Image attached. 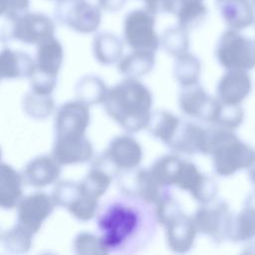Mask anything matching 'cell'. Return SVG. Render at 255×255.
Listing matches in <instances>:
<instances>
[{"label":"cell","mask_w":255,"mask_h":255,"mask_svg":"<svg viewBox=\"0 0 255 255\" xmlns=\"http://www.w3.org/2000/svg\"><path fill=\"white\" fill-rule=\"evenodd\" d=\"M96 217L108 254L141 252L153 240L158 225L154 204L122 192L100 205Z\"/></svg>","instance_id":"obj_1"},{"label":"cell","mask_w":255,"mask_h":255,"mask_svg":"<svg viewBox=\"0 0 255 255\" xmlns=\"http://www.w3.org/2000/svg\"><path fill=\"white\" fill-rule=\"evenodd\" d=\"M152 94L137 79L125 78L108 91L107 114L128 132L146 128L151 116Z\"/></svg>","instance_id":"obj_2"},{"label":"cell","mask_w":255,"mask_h":255,"mask_svg":"<svg viewBox=\"0 0 255 255\" xmlns=\"http://www.w3.org/2000/svg\"><path fill=\"white\" fill-rule=\"evenodd\" d=\"M208 155L214 171L223 177L242 169H249L255 162V149L240 139L234 130L213 127L209 128Z\"/></svg>","instance_id":"obj_3"},{"label":"cell","mask_w":255,"mask_h":255,"mask_svg":"<svg viewBox=\"0 0 255 255\" xmlns=\"http://www.w3.org/2000/svg\"><path fill=\"white\" fill-rule=\"evenodd\" d=\"M55 31L56 25L51 17L27 11L13 20H3L1 39L3 42L14 39L24 44L38 45L55 37Z\"/></svg>","instance_id":"obj_4"},{"label":"cell","mask_w":255,"mask_h":255,"mask_svg":"<svg viewBox=\"0 0 255 255\" xmlns=\"http://www.w3.org/2000/svg\"><path fill=\"white\" fill-rule=\"evenodd\" d=\"M215 56L225 70L251 71L255 68V39L227 29L219 37Z\"/></svg>","instance_id":"obj_5"},{"label":"cell","mask_w":255,"mask_h":255,"mask_svg":"<svg viewBox=\"0 0 255 255\" xmlns=\"http://www.w3.org/2000/svg\"><path fill=\"white\" fill-rule=\"evenodd\" d=\"M141 159L142 147L138 141L130 135L122 134L115 136L92 164L105 168L116 178L122 171L138 167Z\"/></svg>","instance_id":"obj_6"},{"label":"cell","mask_w":255,"mask_h":255,"mask_svg":"<svg viewBox=\"0 0 255 255\" xmlns=\"http://www.w3.org/2000/svg\"><path fill=\"white\" fill-rule=\"evenodd\" d=\"M199 234L215 243L229 240L234 214L224 200H213L201 204L191 216Z\"/></svg>","instance_id":"obj_7"},{"label":"cell","mask_w":255,"mask_h":255,"mask_svg":"<svg viewBox=\"0 0 255 255\" xmlns=\"http://www.w3.org/2000/svg\"><path fill=\"white\" fill-rule=\"evenodd\" d=\"M54 16L60 25L81 34L96 32L102 21L101 8L87 0H57Z\"/></svg>","instance_id":"obj_8"},{"label":"cell","mask_w":255,"mask_h":255,"mask_svg":"<svg viewBox=\"0 0 255 255\" xmlns=\"http://www.w3.org/2000/svg\"><path fill=\"white\" fill-rule=\"evenodd\" d=\"M155 14L144 8L129 11L123 25L125 43L132 50L156 52L160 40L155 32Z\"/></svg>","instance_id":"obj_9"},{"label":"cell","mask_w":255,"mask_h":255,"mask_svg":"<svg viewBox=\"0 0 255 255\" xmlns=\"http://www.w3.org/2000/svg\"><path fill=\"white\" fill-rule=\"evenodd\" d=\"M119 189L122 193L140 198L155 204L168 190L161 186L152 176L149 169L135 167L120 172L117 177Z\"/></svg>","instance_id":"obj_10"},{"label":"cell","mask_w":255,"mask_h":255,"mask_svg":"<svg viewBox=\"0 0 255 255\" xmlns=\"http://www.w3.org/2000/svg\"><path fill=\"white\" fill-rule=\"evenodd\" d=\"M56 206L52 195L46 192L37 191L24 196L17 206V223L36 234Z\"/></svg>","instance_id":"obj_11"},{"label":"cell","mask_w":255,"mask_h":255,"mask_svg":"<svg viewBox=\"0 0 255 255\" xmlns=\"http://www.w3.org/2000/svg\"><path fill=\"white\" fill-rule=\"evenodd\" d=\"M90 106L75 100L66 102L56 112L55 136L84 135L90 125Z\"/></svg>","instance_id":"obj_12"},{"label":"cell","mask_w":255,"mask_h":255,"mask_svg":"<svg viewBox=\"0 0 255 255\" xmlns=\"http://www.w3.org/2000/svg\"><path fill=\"white\" fill-rule=\"evenodd\" d=\"M175 186L188 191L200 204L213 201L218 191L216 181L201 172L193 162L187 160H183Z\"/></svg>","instance_id":"obj_13"},{"label":"cell","mask_w":255,"mask_h":255,"mask_svg":"<svg viewBox=\"0 0 255 255\" xmlns=\"http://www.w3.org/2000/svg\"><path fill=\"white\" fill-rule=\"evenodd\" d=\"M217 105L218 99L209 96L198 83L181 87L178 94V106L184 115L209 124L212 122Z\"/></svg>","instance_id":"obj_14"},{"label":"cell","mask_w":255,"mask_h":255,"mask_svg":"<svg viewBox=\"0 0 255 255\" xmlns=\"http://www.w3.org/2000/svg\"><path fill=\"white\" fill-rule=\"evenodd\" d=\"M209 128L191 122L181 121L175 133L166 144L171 150L186 154H208Z\"/></svg>","instance_id":"obj_15"},{"label":"cell","mask_w":255,"mask_h":255,"mask_svg":"<svg viewBox=\"0 0 255 255\" xmlns=\"http://www.w3.org/2000/svg\"><path fill=\"white\" fill-rule=\"evenodd\" d=\"M51 155L61 165L83 163L93 158L94 147L86 134L55 136Z\"/></svg>","instance_id":"obj_16"},{"label":"cell","mask_w":255,"mask_h":255,"mask_svg":"<svg viewBox=\"0 0 255 255\" xmlns=\"http://www.w3.org/2000/svg\"><path fill=\"white\" fill-rule=\"evenodd\" d=\"M252 79L247 71L226 70L216 86V98L225 104L241 105L252 91Z\"/></svg>","instance_id":"obj_17"},{"label":"cell","mask_w":255,"mask_h":255,"mask_svg":"<svg viewBox=\"0 0 255 255\" xmlns=\"http://www.w3.org/2000/svg\"><path fill=\"white\" fill-rule=\"evenodd\" d=\"M164 229L167 247L177 254L187 253L193 247L198 233L192 217L183 212L170 220Z\"/></svg>","instance_id":"obj_18"},{"label":"cell","mask_w":255,"mask_h":255,"mask_svg":"<svg viewBox=\"0 0 255 255\" xmlns=\"http://www.w3.org/2000/svg\"><path fill=\"white\" fill-rule=\"evenodd\" d=\"M214 4L228 29L241 31L255 24L252 0H215Z\"/></svg>","instance_id":"obj_19"},{"label":"cell","mask_w":255,"mask_h":255,"mask_svg":"<svg viewBox=\"0 0 255 255\" xmlns=\"http://www.w3.org/2000/svg\"><path fill=\"white\" fill-rule=\"evenodd\" d=\"M61 164L52 155H39L25 166V183L35 188H42L56 182L61 175Z\"/></svg>","instance_id":"obj_20"},{"label":"cell","mask_w":255,"mask_h":255,"mask_svg":"<svg viewBox=\"0 0 255 255\" xmlns=\"http://www.w3.org/2000/svg\"><path fill=\"white\" fill-rule=\"evenodd\" d=\"M35 59L29 54L3 48L0 53V74L2 79L30 78L35 72Z\"/></svg>","instance_id":"obj_21"},{"label":"cell","mask_w":255,"mask_h":255,"mask_svg":"<svg viewBox=\"0 0 255 255\" xmlns=\"http://www.w3.org/2000/svg\"><path fill=\"white\" fill-rule=\"evenodd\" d=\"M23 174L10 164L2 161L0 166V206L13 209L18 206L23 196Z\"/></svg>","instance_id":"obj_22"},{"label":"cell","mask_w":255,"mask_h":255,"mask_svg":"<svg viewBox=\"0 0 255 255\" xmlns=\"http://www.w3.org/2000/svg\"><path fill=\"white\" fill-rule=\"evenodd\" d=\"M64 60V49L61 42L52 37L37 45L36 70L58 77Z\"/></svg>","instance_id":"obj_23"},{"label":"cell","mask_w":255,"mask_h":255,"mask_svg":"<svg viewBox=\"0 0 255 255\" xmlns=\"http://www.w3.org/2000/svg\"><path fill=\"white\" fill-rule=\"evenodd\" d=\"M255 237V191L250 193L242 209L234 214L229 240L244 242Z\"/></svg>","instance_id":"obj_24"},{"label":"cell","mask_w":255,"mask_h":255,"mask_svg":"<svg viewBox=\"0 0 255 255\" xmlns=\"http://www.w3.org/2000/svg\"><path fill=\"white\" fill-rule=\"evenodd\" d=\"M155 64V52L132 50L118 62V71L126 78L138 79L152 71Z\"/></svg>","instance_id":"obj_25"},{"label":"cell","mask_w":255,"mask_h":255,"mask_svg":"<svg viewBox=\"0 0 255 255\" xmlns=\"http://www.w3.org/2000/svg\"><path fill=\"white\" fill-rule=\"evenodd\" d=\"M207 12L204 0H173L172 14L175 15L177 24L187 31L199 27Z\"/></svg>","instance_id":"obj_26"},{"label":"cell","mask_w":255,"mask_h":255,"mask_svg":"<svg viewBox=\"0 0 255 255\" xmlns=\"http://www.w3.org/2000/svg\"><path fill=\"white\" fill-rule=\"evenodd\" d=\"M124 43L114 33H98L93 40V53L96 60L103 65L118 63L123 55Z\"/></svg>","instance_id":"obj_27"},{"label":"cell","mask_w":255,"mask_h":255,"mask_svg":"<svg viewBox=\"0 0 255 255\" xmlns=\"http://www.w3.org/2000/svg\"><path fill=\"white\" fill-rule=\"evenodd\" d=\"M109 89L105 82L98 76L86 75L82 77L75 86L76 100L88 105L94 106L104 104Z\"/></svg>","instance_id":"obj_28"},{"label":"cell","mask_w":255,"mask_h":255,"mask_svg":"<svg viewBox=\"0 0 255 255\" xmlns=\"http://www.w3.org/2000/svg\"><path fill=\"white\" fill-rule=\"evenodd\" d=\"M180 122L181 120L169 111L158 110L151 113L145 129L150 135L167 144L179 127Z\"/></svg>","instance_id":"obj_29"},{"label":"cell","mask_w":255,"mask_h":255,"mask_svg":"<svg viewBox=\"0 0 255 255\" xmlns=\"http://www.w3.org/2000/svg\"><path fill=\"white\" fill-rule=\"evenodd\" d=\"M183 160L175 154H166L157 158L148 169L161 186L168 188L175 185Z\"/></svg>","instance_id":"obj_30"},{"label":"cell","mask_w":255,"mask_h":255,"mask_svg":"<svg viewBox=\"0 0 255 255\" xmlns=\"http://www.w3.org/2000/svg\"><path fill=\"white\" fill-rule=\"evenodd\" d=\"M114 178L106 169L91 164V168L80 182V186L84 194L99 199L106 193Z\"/></svg>","instance_id":"obj_31"},{"label":"cell","mask_w":255,"mask_h":255,"mask_svg":"<svg viewBox=\"0 0 255 255\" xmlns=\"http://www.w3.org/2000/svg\"><path fill=\"white\" fill-rule=\"evenodd\" d=\"M201 72V63L193 54L186 52L175 58L173 74L181 87L198 83Z\"/></svg>","instance_id":"obj_32"},{"label":"cell","mask_w":255,"mask_h":255,"mask_svg":"<svg viewBox=\"0 0 255 255\" xmlns=\"http://www.w3.org/2000/svg\"><path fill=\"white\" fill-rule=\"evenodd\" d=\"M34 234L20 224L1 233V245L10 253L23 254L27 253L33 244Z\"/></svg>","instance_id":"obj_33"},{"label":"cell","mask_w":255,"mask_h":255,"mask_svg":"<svg viewBox=\"0 0 255 255\" xmlns=\"http://www.w3.org/2000/svg\"><path fill=\"white\" fill-rule=\"evenodd\" d=\"M160 46L168 55L176 58L186 52L189 48L188 31L180 27L171 26L166 28L159 37Z\"/></svg>","instance_id":"obj_34"},{"label":"cell","mask_w":255,"mask_h":255,"mask_svg":"<svg viewBox=\"0 0 255 255\" xmlns=\"http://www.w3.org/2000/svg\"><path fill=\"white\" fill-rule=\"evenodd\" d=\"M22 108L27 116L35 120H45L55 110V102L51 95L28 92L22 100Z\"/></svg>","instance_id":"obj_35"},{"label":"cell","mask_w":255,"mask_h":255,"mask_svg":"<svg viewBox=\"0 0 255 255\" xmlns=\"http://www.w3.org/2000/svg\"><path fill=\"white\" fill-rule=\"evenodd\" d=\"M244 116V109L241 105L225 104L218 100L211 125L213 127L235 130L243 123Z\"/></svg>","instance_id":"obj_36"},{"label":"cell","mask_w":255,"mask_h":255,"mask_svg":"<svg viewBox=\"0 0 255 255\" xmlns=\"http://www.w3.org/2000/svg\"><path fill=\"white\" fill-rule=\"evenodd\" d=\"M82 194L83 192L80 183L71 180H61L55 184L51 195L57 206L68 209L82 196Z\"/></svg>","instance_id":"obj_37"},{"label":"cell","mask_w":255,"mask_h":255,"mask_svg":"<svg viewBox=\"0 0 255 255\" xmlns=\"http://www.w3.org/2000/svg\"><path fill=\"white\" fill-rule=\"evenodd\" d=\"M73 249L80 255H108L101 236L91 232H80L73 241Z\"/></svg>","instance_id":"obj_38"},{"label":"cell","mask_w":255,"mask_h":255,"mask_svg":"<svg viewBox=\"0 0 255 255\" xmlns=\"http://www.w3.org/2000/svg\"><path fill=\"white\" fill-rule=\"evenodd\" d=\"M158 224L165 226L170 220L182 213L180 204L167 190L154 204Z\"/></svg>","instance_id":"obj_39"},{"label":"cell","mask_w":255,"mask_h":255,"mask_svg":"<svg viewBox=\"0 0 255 255\" xmlns=\"http://www.w3.org/2000/svg\"><path fill=\"white\" fill-rule=\"evenodd\" d=\"M99 206V199L90 197L83 193L82 196L67 210L78 220L88 221L97 214Z\"/></svg>","instance_id":"obj_40"},{"label":"cell","mask_w":255,"mask_h":255,"mask_svg":"<svg viewBox=\"0 0 255 255\" xmlns=\"http://www.w3.org/2000/svg\"><path fill=\"white\" fill-rule=\"evenodd\" d=\"M57 78L35 69L30 79V89L32 92L42 95H51L56 88Z\"/></svg>","instance_id":"obj_41"},{"label":"cell","mask_w":255,"mask_h":255,"mask_svg":"<svg viewBox=\"0 0 255 255\" xmlns=\"http://www.w3.org/2000/svg\"><path fill=\"white\" fill-rule=\"evenodd\" d=\"M30 0H1V16L3 20H13L28 11Z\"/></svg>","instance_id":"obj_42"},{"label":"cell","mask_w":255,"mask_h":255,"mask_svg":"<svg viewBox=\"0 0 255 255\" xmlns=\"http://www.w3.org/2000/svg\"><path fill=\"white\" fill-rule=\"evenodd\" d=\"M127 0H98L99 7L108 12H118L122 10Z\"/></svg>","instance_id":"obj_43"},{"label":"cell","mask_w":255,"mask_h":255,"mask_svg":"<svg viewBox=\"0 0 255 255\" xmlns=\"http://www.w3.org/2000/svg\"><path fill=\"white\" fill-rule=\"evenodd\" d=\"M143 1H144V4H145V8L156 15L159 0H143Z\"/></svg>","instance_id":"obj_44"},{"label":"cell","mask_w":255,"mask_h":255,"mask_svg":"<svg viewBox=\"0 0 255 255\" xmlns=\"http://www.w3.org/2000/svg\"><path fill=\"white\" fill-rule=\"evenodd\" d=\"M248 174H249V178L252 181V183L255 185V162L253 163V165L248 169Z\"/></svg>","instance_id":"obj_45"},{"label":"cell","mask_w":255,"mask_h":255,"mask_svg":"<svg viewBox=\"0 0 255 255\" xmlns=\"http://www.w3.org/2000/svg\"><path fill=\"white\" fill-rule=\"evenodd\" d=\"M252 2H253V5H254V7H255V0H252Z\"/></svg>","instance_id":"obj_46"}]
</instances>
